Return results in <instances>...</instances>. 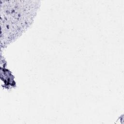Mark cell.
Returning a JSON list of instances; mask_svg holds the SVG:
<instances>
[{
	"label": "cell",
	"mask_w": 124,
	"mask_h": 124,
	"mask_svg": "<svg viewBox=\"0 0 124 124\" xmlns=\"http://www.w3.org/2000/svg\"><path fill=\"white\" fill-rule=\"evenodd\" d=\"M39 1L0 0L1 47L16 39L31 24Z\"/></svg>",
	"instance_id": "1"
}]
</instances>
